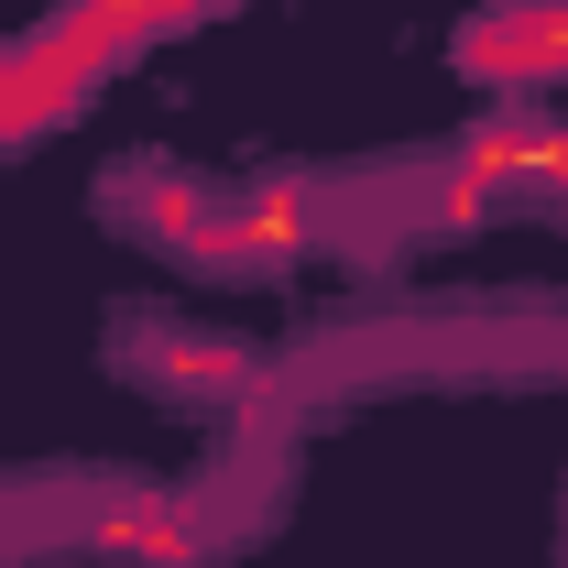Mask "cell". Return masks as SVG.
<instances>
[{
	"label": "cell",
	"instance_id": "1",
	"mask_svg": "<svg viewBox=\"0 0 568 568\" xmlns=\"http://www.w3.org/2000/svg\"><path fill=\"white\" fill-rule=\"evenodd\" d=\"M0 525L22 558H121V568H209L230 558L219 514L197 493H153V481H11Z\"/></svg>",
	"mask_w": 568,
	"mask_h": 568
},
{
	"label": "cell",
	"instance_id": "2",
	"mask_svg": "<svg viewBox=\"0 0 568 568\" xmlns=\"http://www.w3.org/2000/svg\"><path fill=\"white\" fill-rule=\"evenodd\" d=\"M110 351H121V372H142V383L175 394V405H252V394H263V361L241 351V339H209V328H186V317H164V306H132V317L110 328Z\"/></svg>",
	"mask_w": 568,
	"mask_h": 568
},
{
	"label": "cell",
	"instance_id": "3",
	"mask_svg": "<svg viewBox=\"0 0 568 568\" xmlns=\"http://www.w3.org/2000/svg\"><path fill=\"white\" fill-rule=\"evenodd\" d=\"M448 55H459L470 88H493V99L568 88V0H481Z\"/></svg>",
	"mask_w": 568,
	"mask_h": 568
},
{
	"label": "cell",
	"instance_id": "4",
	"mask_svg": "<svg viewBox=\"0 0 568 568\" xmlns=\"http://www.w3.org/2000/svg\"><path fill=\"white\" fill-rule=\"evenodd\" d=\"M99 88H110V77H88L67 44L33 22L22 44H0V153H22V142L67 132V121L88 110V99H99Z\"/></svg>",
	"mask_w": 568,
	"mask_h": 568
}]
</instances>
